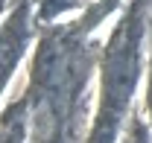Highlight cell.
Masks as SVG:
<instances>
[{
    "instance_id": "6da1fadb",
    "label": "cell",
    "mask_w": 152,
    "mask_h": 143,
    "mask_svg": "<svg viewBox=\"0 0 152 143\" xmlns=\"http://www.w3.org/2000/svg\"><path fill=\"white\" fill-rule=\"evenodd\" d=\"M0 3H3V0H0Z\"/></svg>"
}]
</instances>
